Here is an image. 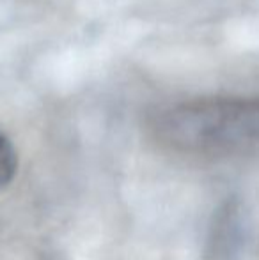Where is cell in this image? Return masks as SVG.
Masks as SVG:
<instances>
[{
    "instance_id": "6da1fadb",
    "label": "cell",
    "mask_w": 259,
    "mask_h": 260,
    "mask_svg": "<svg viewBox=\"0 0 259 260\" xmlns=\"http://www.w3.org/2000/svg\"><path fill=\"white\" fill-rule=\"evenodd\" d=\"M149 131L178 156L229 161L259 152V98L200 96L158 108Z\"/></svg>"
},
{
    "instance_id": "7a4b0ae2",
    "label": "cell",
    "mask_w": 259,
    "mask_h": 260,
    "mask_svg": "<svg viewBox=\"0 0 259 260\" xmlns=\"http://www.w3.org/2000/svg\"><path fill=\"white\" fill-rule=\"evenodd\" d=\"M18 170V154L14 145L4 133H0V189L11 184Z\"/></svg>"
}]
</instances>
